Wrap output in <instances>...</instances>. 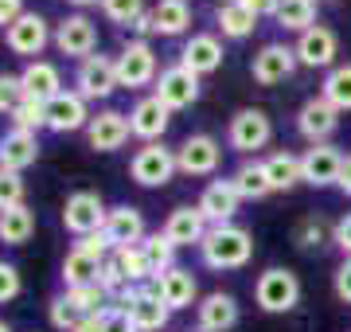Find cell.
I'll return each mask as SVG.
<instances>
[{"instance_id": "cell-27", "label": "cell", "mask_w": 351, "mask_h": 332, "mask_svg": "<svg viewBox=\"0 0 351 332\" xmlns=\"http://www.w3.org/2000/svg\"><path fill=\"white\" fill-rule=\"evenodd\" d=\"M156 294L164 297V305L172 309H191V305H199V285H195V274L184 266H176L168 270L160 281H156Z\"/></svg>"}, {"instance_id": "cell-20", "label": "cell", "mask_w": 351, "mask_h": 332, "mask_svg": "<svg viewBox=\"0 0 351 332\" xmlns=\"http://www.w3.org/2000/svg\"><path fill=\"white\" fill-rule=\"evenodd\" d=\"M90 102L78 94V90H63L59 98L47 102V129L51 133H75V129L90 126Z\"/></svg>"}, {"instance_id": "cell-35", "label": "cell", "mask_w": 351, "mask_h": 332, "mask_svg": "<svg viewBox=\"0 0 351 332\" xmlns=\"http://www.w3.org/2000/svg\"><path fill=\"white\" fill-rule=\"evenodd\" d=\"M145 258H149V274H152V281H160L168 270H176V250L180 246H172L168 239H164V230H156V235H149L145 239Z\"/></svg>"}, {"instance_id": "cell-48", "label": "cell", "mask_w": 351, "mask_h": 332, "mask_svg": "<svg viewBox=\"0 0 351 332\" xmlns=\"http://www.w3.org/2000/svg\"><path fill=\"white\" fill-rule=\"evenodd\" d=\"M332 246H336L343 258H351V211L332 223Z\"/></svg>"}, {"instance_id": "cell-55", "label": "cell", "mask_w": 351, "mask_h": 332, "mask_svg": "<svg viewBox=\"0 0 351 332\" xmlns=\"http://www.w3.org/2000/svg\"><path fill=\"white\" fill-rule=\"evenodd\" d=\"M0 332H12V324H8V320H0Z\"/></svg>"}, {"instance_id": "cell-8", "label": "cell", "mask_w": 351, "mask_h": 332, "mask_svg": "<svg viewBox=\"0 0 351 332\" xmlns=\"http://www.w3.org/2000/svg\"><path fill=\"white\" fill-rule=\"evenodd\" d=\"M106 215L110 207L101 204L98 192H71L63 204V227L75 235V239H86V235H98L106 227Z\"/></svg>"}, {"instance_id": "cell-29", "label": "cell", "mask_w": 351, "mask_h": 332, "mask_svg": "<svg viewBox=\"0 0 351 332\" xmlns=\"http://www.w3.org/2000/svg\"><path fill=\"white\" fill-rule=\"evenodd\" d=\"M215 27L223 32V39H250L254 27H258V16L250 8H242L239 0H223L219 8H215Z\"/></svg>"}, {"instance_id": "cell-32", "label": "cell", "mask_w": 351, "mask_h": 332, "mask_svg": "<svg viewBox=\"0 0 351 332\" xmlns=\"http://www.w3.org/2000/svg\"><path fill=\"white\" fill-rule=\"evenodd\" d=\"M32 235H36V211L27 204L0 211V243L4 246H24Z\"/></svg>"}, {"instance_id": "cell-3", "label": "cell", "mask_w": 351, "mask_h": 332, "mask_svg": "<svg viewBox=\"0 0 351 332\" xmlns=\"http://www.w3.org/2000/svg\"><path fill=\"white\" fill-rule=\"evenodd\" d=\"M117 78L125 90H145V86H156L160 78V63H156V51H152L149 39H129L125 47L117 51Z\"/></svg>"}, {"instance_id": "cell-14", "label": "cell", "mask_w": 351, "mask_h": 332, "mask_svg": "<svg viewBox=\"0 0 351 332\" xmlns=\"http://www.w3.org/2000/svg\"><path fill=\"white\" fill-rule=\"evenodd\" d=\"M129 137H133L129 114H121V110H98L86 126V145L94 153H117Z\"/></svg>"}, {"instance_id": "cell-24", "label": "cell", "mask_w": 351, "mask_h": 332, "mask_svg": "<svg viewBox=\"0 0 351 332\" xmlns=\"http://www.w3.org/2000/svg\"><path fill=\"white\" fill-rule=\"evenodd\" d=\"M39 161V137L27 129H8L0 133V168L8 172H24Z\"/></svg>"}, {"instance_id": "cell-13", "label": "cell", "mask_w": 351, "mask_h": 332, "mask_svg": "<svg viewBox=\"0 0 351 332\" xmlns=\"http://www.w3.org/2000/svg\"><path fill=\"white\" fill-rule=\"evenodd\" d=\"M343 161L348 156L339 153L332 141H324V145H308L301 153V176L308 188H332L339 180V168H343Z\"/></svg>"}, {"instance_id": "cell-36", "label": "cell", "mask_w": 351, "mask_h": 332, "mask_svg": "<svg viewBox=\"0 0 351 332\" xmlns=\"http://www.w3.org/2000/svg\"><path fill=\"white\" fill-rule=\"evenodd\" d=\"M320 98H328L339 114L351 110V63H336L332 71H328L324 86H320Z\"/></svg>"}, {"instance_id": "cell-25", "label": "cell", "mask_w": 351, "mask_h": 332, "mask_svg": "<svg viewBox=\"0 0 351 332\" xmlns=\"http://www.w3.org/2000/svg\"><path fill=\"white\" fill-rule=\"evenodd\" d=\"M125 313L133 317L137 332H160V329H168V320H172V309L164 305V297L156 294V281L141 285V297L125 309Z\"/></svg>"}, {"instance_id": "cell-9", "label": "cell", "mask_w": 351, "mask_h": 332, "mask_svg": "<svg viewBox=\"0 0 351 332\" xmlns=\"http://www.w3.org/2000/svg\"><path fill=\"white\" fill-rule=\"evenodd\" d=\"M55 47H59V55H66V59H90V55L98 51V27H94V20L82 12H71L63 16L59 24H55Z\"/></svg>"}, {"instance_id": "cell-31", "label": "cell", "mask_w": 351, "mask_h": 332, "mask_svg": "<svg viewBox=\"0 0 351 332\" xmlns=\"http://www.w3.org/2000/svg\"><path fill=\"white\" fill-rule=\"evenodd\" d=\"M101 266H106V258L90 254L82 246H71V254L63 258V285H90V281H98Z\"/></svg>"}, {"instance_id": "cell-53", "label": "cell", "mask_w": 351, "mask_h": 332, "mask_svg": "<svg viewBox=\"0 0 351 332\" xmlns=\"http://www.w3.org/2000/svg\"><path fill=\"white\" fill-rule=\"evenodd\" d=\"M336 188L343 195H351V156L343 161V168H339V180H336Z\"/></svg>"}, {"instance_id": "cell-16", "label": "cell", "mask_w": 351, "mask_h": 332, "mask_svg": "<svg viewBox=\"0 0 351 332\" xmlns=\"http://www.w3.org/2000/svg\"><path fill=\"white\" fill-rule=\"evenodd\" d=\"M293 51H297V63L301 67H336V55H339V39H336V32L332 27H324V24H313L308 32H301L297 36V43H293Z\"/></svg>"}, {"instance_id": "cell-1", "label": "cell", "mask_w": 351, "mask_h": 332, "mask_svg": "<svg viewBox=\"0 0 351 332\" xmlns=\"http://www.w3.org/2000/svg\"><path fill=\"white\" fill-rule=\"evenodd\" d=\"M199 258L207 270H242L254 258V235L239 223H223V227H211L207 239L199 243Z\"/></svg>"}, {"instance_id": "cell-39", "label": "cell", "mask_w": 351, "mask_h": 332, "mask_svg": "<svg viewBox=\"0 0 351 332\" xmlns=\"http://www.w3.org/2000/svg\"><path fill=\"white\" fill-rule=\"evenodd\" d=\"M293 243L301 246V250H320L324 243H332V227H328L320 215H308L297 223V230H293Z\"/></svg>"}, {"instance_id": "cell-2", "label": "cell", "mask_w": 351, "mask_h": 332, "mask_svg": "<svg viewBox=\"0 0 351 332\" xmlns=\"http://www.w3.org/2000/svg\"><path fill=\"white\" fill-rule=\"evenodd\" d=\"M254 301H258V309L269 313V317H277V313H293L297 301H301V278H297L293 270H285V266L262 270L258 281H254Z\"/></svg>"}, {"instance_id": "cell-19", "label": "cell", "mask_w": 351, "mask_h": 332, "mask_svg": "<svg viewBox=\"0 0 351 332\" xmlns=\"http://www.w3.org/2000/svg\"><path fill=\"white\" fill-rule=\"evenodd\" d=\"M101 235L110 239L113 250L145 243V239H149V230H145V215H141V207H133V204L110 207V215H106V227H101Z\"/></svg>"}, {"instance_id": "cell-5", "label": "cell", "mask_w": 351, "mask_h": 332, "mask_svg": "<svg viewBox=\"0 0 351 332\" xmlns=\"http://www.w3.org/2000/svg\"><path fill=\"white\" fill-rule=\"evenodd\" d=\"M176 172H180V165H176V149H168L164 141L141 145L137 153H133V161H129V176L137 180L141 188H164Z\"/></svg>"}, {"instance_id": "cell-46", "label": "cell", "mask_w": 351, "mask_h": 332, "mask_svg": "<svg viewBox=\"0 0 351 332\" xmlns=\"http://www.w3.org/2000/svg\"><path fill=\"white\" fill-rule=\"evenodd\" d=\"M78 320H82V317H78V313H75V305L66 301V294L51 301V324H55L59 332H75V324H78Z\"/></svg>"}, {"instance_id": "cell-40", "label": "cell", "mask_w": 351, "mask_h": 332, "mask_svg": "<svg viewBox=\"0 0 351 332\" xmlns=\"http://www.w3.org/2000/svg\"><path fill=\"white\" fill-rule=\"evenodd\" d=\"M101 12L110 24H121V27H133L141 16L149 12V0H101Z\"/></svg>"}, {"instance_id": "cell-42", "label": "cell", "mask_w": 351, "mask_h": 332, "mask_svg": "<svg viewBox=\"0 0 351 332\" xmlns=\"http://www.w3.org/2000/svg\"><path fill=\"white\" fill-rule=\"evenodd\" d=\"M27 195V184H24V172H8V168H0V211H8V207H20Z\"/></svg>"}, {"instance_id": "cell-44", "label": "cell", "mask_w": 351, "mask_h": 332, "mask_svg": "<svg viewBox=\"0 0 351 332\" xmlns=\"http://www.w3.org/2000/svg\"><path fill=\"white\" fill-rule=\"evenodd\" d=\"M24 102V82L20 75H0V114L12 117V110Z\"/></svg>"}, {"instance_id": "cell-47", "label": "cell", "mask_w": 351, "mask_h": 332, "mask_svg": "<svg viewBox=\"0 0 351 332\" xmlns=\"http://www.w3.org/2000/svg\"><path fill=\"white\" fill-rule=\"evenodd\" d=\"M332 289H336V297L343 301V305H351V258H343L336 266V274H332Z\"/></svg>"}, {"instance_id": "cell-34", "label": "cell", "mask_w": 351, "mask_h": 332, "mask_svg": "<svg viewBox=\"0 0 351 332\" xmlns=\"http://www.w3.org/2000/svg\"><path fill=\"white\" fill-rule=\"evenodd\" d=\"M277 27H285V32H308L316 24V0H281L274 12Z\"/></svg>"}, {"instance_id": "cell-21", "label": "cell", "mask_w": 351, "mask_h": 332, "mask_svg": "<svg viewBox=\"0 0 351 332\" xmlns=\"http://www.w3.org/2000/svg\"><path fill=\"white\" fill-rule=\"evenodd\" d=\"M239 317H242L239 301L230 294H223V289L207 294L199 305H195V329L199 332H230L239 324Z\"/></svg>"}, {"instance_id": "cell-50", "label": "cell", "mask_w": 351, "mask_h": 332, "mask_svg": "<svg viewBox=\"0 0 351 332\" xmlns=\"http://www.w3.org/2000/svg\"><path fill=\"white\" fill-rule=\"evenodd\" d=\"M24 12H27V8H24V0H0V27L8 32V27H12Z\"/></svg>"}, {"instance_id": "cell-52", "label": "cell", "mask_w": 351, "mask_h": 332, "mask_svg": "<svg viewBox=\"0 0 351 332\" xmlns=\"http://www.w3.org/2000/svg\"><path fill=\"white\" fill-rule=\"evenodd\" d=\"M239 4H242V8H250V12L262 20V16H274L277 12V4H281V0H239Z\"/></svg>"}, {"instance_id": "cell-22", "label": "cell", "mask_w": 351, "mask_h": 332, "mask_svg": "<svg viewBox=\"0 0 351 332\" xmlns=\"http://www.w3.org/2000/svg\"><path fill=\"white\" fill-rule=\"evenodd\" d=\"M226 51H223V39L211 36V32H195V36L184 43V51H180V63L188 67L191 75H215L219 67H223Z\"/></svg>"}, {"instance_id": "cell-26", "label": "cell", "mask_w": 351, "mask_h": 332, "mask_svg": "<svg viewBox=\"0 0 351 332\" xmlns=\"http://www.w3.org/2000/svg\"><path fill=\"white\" fill-rule=\"evenodd\" d=\"M20 82H24V98H36V102H51V98L63 94V75L47 59H32L20 71Z\"/></svg>"}, {"instance_id": "cell-23", "label": "cell", "mask_w": 351, "mask_h": 332, "mask_svg": "<svg viewBox=\"0 0 351 332\" xmlns=\"http://www.w3.org/2000/svg\"><path fill=\"white\" fill-rule=\"evenodd\" d=\"M239 207H242V195L234 192V184H230V180H211V184L203 188V195H199V211H203V219H207L211 227L234 223Z\"/></svg>"}, {"instance_id": "cell-33", "label": "cell", "mask_w": 351, "mask_h": 332, "mask_svg": "<svg viewBox=\"0 0 351 332\" xmlns=\"http://www.w3.org/2000/svg\"><path fill=\"white\" fill-rule=\"evenodd\" d=\"M265 172H269L274 192H293L297 184H304V176H301V156H297V153H285V149L265 156Z\"/></svg>"}, {"instance_id": "cell-30", "label": "cell", "mask_w": 351, "mask_h": 332, "mask_svg": "<svg viewBox=\"0 0 351 332\" xmlns=\"http://www.w3.org/2000/svg\"><path fill=\"white\" fill-rule=\"evenodd\" d=\"M230 184H234V192H239L242 200H265V195L274 192L269 172H265V161H258V156L242 161V165L230 172Z\"/></svg>"}, {"instance_id": "cell-45", "label": "cell", "mask_w": 351, "mask_h": 332, "mask_svg": "<svg viewBox=\"0 0 351 332\" xmlns=\"http://www.w3.org/2000/svg\"><path fill=\"white\" fill-rule=\"evenodd\" d=\"M98 285L101 289H106V294H110V301L117 294H121V289H125L129 281H125V274H121V266H117V258H106V266H101V274H98Z\"/></svg>"}, {"instance_id": "cell-12", "label": "cell", "mask_w": 351, "mask_h": 332, "mask_svg": "<svg viewBox=\"0 0 351 332\" xmlns=\"http://www.w3.org/2000/svg\"><path fill=\"white\" fill-rule=\"evenodd\" d=\"M297 67L301 63H297V51L293 47H285V43H262L258 55L250 59V78L258 86H277V82L293 78Z\"/></svg>"}, {"instance_id": "cell-51", "label": "cell", "mask_w": 351, "mask_h": 332, "mask_svg": "<svg viewBox=\"0 0 351 332\" xmlns=\"http://www.w3.org/2000/svg\"><path fill=\"white\" fill-rule=\"evenodd\" d=\"M110 309V305H106ZM106 309H101V313H90V317H82L75 324V332H106Z\"/></svg>"}, {"instance_id": "cell-41", "label": "cell", "mask_w": 351, "mask_h": 332, "mask_svg": "<svg viewBox=\"0 0 351 332\" xmlns=\"http://www.w3.org/2000/svg\"><path fill=\"white\" fill-rule=\"evenodd\" d=\"M12 129H27V133H39V129H47V102L24 98V102L12 110Z\"/></svg>"}, {"instance_id": "cell-7", "label": "cell", "mask_w": 351, "mask_h": 332, "mask_svg": "<svg viewBox=\"0 0 351 332\" xmlns=\"http://www.w3.org/2000/svg\"><path fill=\"white\" fill-rule=\"evenodd\" d=\"M176 165H180L184 176H215L219 165H223V145L211 133H191V137L180 141Z\"/></svg>"}, {"instance_id": "cell-15", "label": "cell", "mask_w": 351, "mask_h": 332, "mask_svg": "<svg viewBox=\"0 0 351 332\" xmlns=\"http://www.w3.org/2000/svg\"><path fill=\"white\" fill-rule=\"evenodd\" d=\"M339 129V110L328 98H308V102L297 110V133H301L308 145H324V141H332V133Z\"/></svg>"}, {"instance_id": "cell-6", "label": "cell", "mask_w": 351, "mask_h": 332, "mask_svg": "<svg viewBox=\"0 0 351 332\" xmlns=\"http://www.w3.org/2000/svg\"><path fill=\"white\" fill-rule=\"evenodd\" d=\"M121 86V78H117V55H90L82 59L75 71V90L86 98V102H106L113 90Z\"/></svg>"}, {"instance_id": "cell-11", "label": "cell", "mask_w": 351, "mask_h": 332, "mask_svg": "<svg viewBox=\"0 0 351 332\" xmlns=\"http://www.w3.org/2000/svg\"><path fill=\"white\" fill-rule=\"evenodd\" d=\"M152 94H156L172 114H176V110H188V106L199 102V75H191L184 63H172V67H164V71H160Z\"/></svg>"}, {"instance_id": "cell-54", "label": "cell", "mask_w": 351, "mask_h": 332, "mask_svg": "<svg viewBox=\"0 0 351 332\" xmlns=\"http://www.w3.org/2000/svg\"><path fill=\"white\" fill-rule=\"evenodd\" d=\"M66 4H75V8H94V4H98L101 8V0H66Z\"/></svg>"}, {"instance_id": "cell-43", "label": "cell", "mask_w": 351, "mask_h": 332, "mask_svg": "<svg viewBox=\"0 0 351 332\" xmlns=\"http://www.w3.org/2000/svg\"><path fill=\"white\" fill-rule=\"evenodd\" d=\"M20 289H24V278H20L16 262H4V258H0V305L16 301V297H20Z\"/></svg>"}, {"instance_id": "cell-17", "label": "cell", "mask_w": 351, "mask_h": 332, "mask_svg": "<svg viewBox=\"0 0 351 332\" xmlns=\"http://www.w3.org/2000/svg\"><path fill=\"white\" fill-rule=\"evenodd\" d=\"M168 126H172V110H168V106L156 98V94H145V98H137V106L129 110V129H133V137H141L145 145H152V141H164Z\"/></svg>"}, {"instance_id": "cell-10", "label": "cell", "mask_w": 351, "mask_h": 332, "mask_svg": "<svg viewBox=\"0 0 351 332\" xmlns=\"http://www.w3.org/2000/svg\"><path fill=\"white\" fill-rule=\"evenodd\" d=\"M47 43H55V32H51V24L39 12H32V8L4 32V47H8L12 55H24L27 63H32Z\"/></svg>"}, {"instance_id": "cell-28", "label": "cell", "mask_w": 351, "mask_h": 332, "mask_svg": "<svg viewBox=\"0 0 351 332\" xmlns=\"http://www.w3.org/2000/svg\"><path fill=\"white\" fill-rule=\"evenodd\" d=\"M149 12H152V36H184L191 27L188 0H156Z\"/></svg>"}, {"instance_id": "cell-4", "label": "cell", "mask_w": 351, "mask_h": 332, "mask_svg": "<svg viewBox=\"0 0 351 332\" xmlns=\"http://www.w3.org/2000/svg\"><path fill=\"white\" fill-rule=\"evenodd\" d=\"M269 141H274V121L258 106L239 110V114L230 117V126H226V145L242 156H250V153L258 156V149H265Z\"/></svg>"}, {"instance_id": "cell-49", "label": "cell", "mask_w": 351, "mask_h": 332, "mask_svg": "<svg viewBox=\"0 0 351 332\" xmlns=\"http://www.w3.org/2000/svg\"><path fill=\"white\" fill-rule=\"evenodd\" d=\"M106 332H137V324L121 305H110L106 309Z\"/></svg>"}, {"instance_id": "cell-37", "label": "cell", "mask_w": 351, "mask_h": 332, "mask_svg": "<svg viewBox=\"0 0 351 332\" xmlns=\"http://www.w3.org/2000/svg\"><path fill=\"white\" fill-rule=\"evenodd\" d=\"M113 258H117V266H121V274H125L129 285H149L152 274H149V258H145V246H121V250H113Z\"/></svg>"}, {"instance_id": "cell-38", "label": "cell", "mask_w": 351, "mask_h": 332, "mask_svg": "<svg viewBox=\"0 0 351 332\" xmlns=\"http://www.w3.org/2000/svg\"><path fill=\"white\" fill-rule=\"evenodd\" d=\"M66 301L75 305L78 317H90V313H101V309L110 305V294L101 289L98 281H90V285H71L66 289Z\"/></svg>"}, {"instance_id": "cell-18", "label": "cell", "mask_w": 351, "mask_h": 332, "mask_svg": "<svg viewBox=\"0 0 351 332\" xmlns=\"http://www.w3.org/2000/svg\"><path fill=\"white\" fill-rule=\"evenodd\" d=\"M164 239L172 246H199L203 239H207V230H211V223L203 219L199 204L191 207V204H180L168 211V219H164Z\"/></svg>"}]
</instances>
